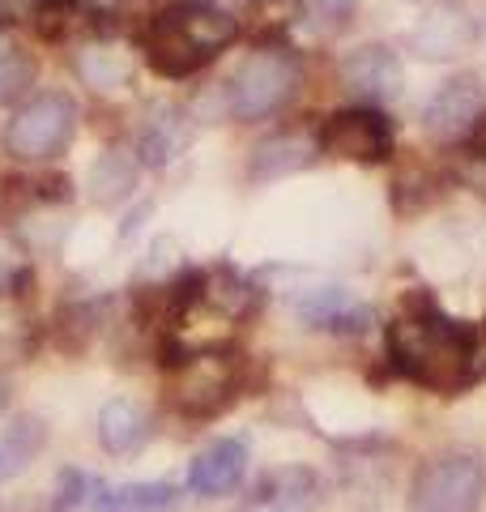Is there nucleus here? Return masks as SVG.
Here are the masks:
<instances>
[{"mask_svg":"<svg viewBox=\"0 0 486 512\" xmlns=\"http://www.w3.org/2000/svg\"><path fill=\"white\" fill-rule=\"evenodd\" d=\"M388 355L401 376L435 393H457L474 380L478 338L452 316H444L431 299H410L405 312L388 325Z\"/></svg>","mask_w":486,"mask_h":512,"instance_id":"1","label":"nucleus"},{"mask_svg":"<svg viewBox=\"0 0 486 512\" xmlns=\"http://www.w3.org/2000/svg\"><path fill=\"white\" fill-rule=\"evenodd\" d=\"M239 22L209 0H175L154 18L145 56L162 77H188L205 69L226 43H235Z\"/></svg>","mask_w":486,"mask_h":512,"instance_id":"2","label":"nucleus"},{"mask_svg":"<svg viewBox=\"0 0 486 512\" xmlns=\"http://www.w3.org/2000/svg\"><path fill=\"white\" fill-rule=\"evenodd\" d=\"M299 73V56L290 47H261L231 73L226 107L235 120H265L295 94Z\"/></svg>","mask_w":486,"mask_h":512,"instance_id":"3","label":"nucleus"},{"mask_svg":"<svg viewBox=\"0 0 486 512\" xmlns=\"http://www.w3.org/2000/svg\"><path fill=\"white\" fill-rule=\"evenodd\" d=\"M77 128V103L69 94H39L18 107V116L5 128V146L13 158H26V163H39V158H56L64 146H69Z\"/></svg>","mask_w":486,"mask_h":512,"instance_id":"4","label":"nucleus"},{"mask_svg":"<svg viewBox=\"0 0 486 512\" xmlns=\"http://www.w3.org/2000/svg\"><path fill=\"white\" fill-rule=\"evenodd\" d=\"M486 491V470L474 453H448L418 470L410 487L414 512H474Z\"/></svg>","mask_w":486,"mask_h":512,"instance_id":"5","label":"nucleus"},{"mask_svg":"<svg viewBox=\"0 0 486 512\" xmlns=\"http://www.w3.org/2000/svg\"><path fill=\"white\" fill-rule=\"evenodd\" d=\"M316 146L333 158H346V163H384L393 154V124L376 107H346L329 116Z\"/></svg>","mask_w":486,"mask_h":512,"instance_id":"6","label":"nucleus"},{"mask_svg":"<svg viewBox=\"0 0 486 512\" xmlns=\"http://www.w3.org/2000/svg\"><path fill=\"white\" fill-rule=\"evenodd\" d=\"M239 384V359L231 350H201V355H184L180 372H175V402L188 414H214L226 406V397Z\"/></svg>","mask_w":486,"mask_h":512,"instance_id":"7","label":"nucleus"},{"mask_svg":"<svg viewBox=\"0 0 486 512\" xmlns=\"http://www.w3.org/2000/svg\"><path fill=\"white\" fill-rule=\"evenodd\" d=\"M486 120V90L478 77H452L427 99L423 107V128L440 141H465L474 137Z\"/></svg>","mask_w":486,"mask_h":512,"instance_id":"8","label":"nucleus"},{"mask_svg":"<svg viewBox=\"0 0 486 512\" xmlns=\"http://www.w3.org/2000/svg\"><path fill=\"white\" fill-rule=\"evenodd\" d=\"M342 86L359 103H393L401 94V86H405L397 52L384 47V43H367V47H359V52H350L342 60Z\"/></svg>","mask_w":486,"mask_h":512,"instance_id":"9","label":"nucleus"},{"mask_svg":"<svg viewBox=\"0 0 486 512\" xmlns=\"http://www.w3.org/2000/svg\"><path fill=\"white\" fill-rule=\"evenodd\" d=\"M290 312L307 329H329V333H363L376 320V312L354 299L346 286H307V291L290 299Z\"/></svg>","mask_w":486,"mask_h":512,"instance_id":"10","label":"nucleus"},{"mask_svg":"<svg viewBox=\"0 0 486 512\" xmlns=\"http://www.w3.org/2000/svg\"><path fill=\"white\" fill-rule=\"evenodd\" d=\"M192 137L188 128V111L180 103H154L141 120V133H137V163L145 167H167L184 154Z\"/></svg>","mask_w":486,"mask_h":512,"instance_id":"11","label":"nucleus"},{"mask_svg":"<svg viewBox=\"0 0 486 512\" xmlns=\"http://www.w3.org/2000/svg\"><path fill=\"white\" fill-rule=\"evenodd\" d=\"M243 470H248V448L239 440H218L188 466V491L218 500V495H231L243 483Z\"/></svg>","mask_w":486,"mask_h":512,"instance_id":"12","label":"nucleus"},{"mask_svg":"<svg viewBox=\"0 0 486 512\" xmlns=\"http://www.w3.org/2000/svg\"><path fill=\"white\" fill-rule=\"evenodd\" d=\"M316 137H307V133H273L265 141H256V150H252V163H248V175L252 180H286V175H295L303 171L307 163L316 158Z\"/></svg>","mask_w":486,"mask_h":512,"instance_id":"13","label":"nucleus"},{"mask_svg":"<svg viewBox=\"0 0 486 512\" xmlns=\"http://www.w3.org/2000/svg\"><path fill=\"white\" fill-rule=\"evenodd\" d=\"M469 39H474V18H465V13L452 9V5L427 13V18L410 30V47L418 56H427V60L457 56V52L469 47Z\"/></svg>","mask_w":486,"mask_h":512,"instance_id":"14","label":"nucleus"},{"mask_svg":"<svg viewBox=\"0 0 486 512\" xmlns=\"http://www.w3.org/2000/svg\"><path fill=\"white\" fill-rule=\"evenodd\" d=\"M150 410L133 397H111V402L99 410V444L111 457H128L150 440Z\"/></svg>","mask_w":486,"mask_h":512,"instance_id":"15","label":"nucleus"},{"mask_svg":"<svg viewBox=\"0 0 486 512\" xmlns=\"http://www.w3.org/2000/svg\"><path fill=\"white\" fill-rule=\"evenodd\" d=\"M43 444H47V427L39 414H18L13 423L0 427V483L22 474L43 453Z\"/></svg>","mask_w":486,"mask_h":512,"instance_id":"16","label":"nucleus"},{"mask_svg":"<svg viewBox=\"0 0 486 512\" xmlns=\"http://www.w3.org/2000/svg\"><path fill=\"white\" fill-rule=\"evenodd\" d=\"M133 188H137V158H133V150L111 146L107 154H99V163L90 167V180H86L90 201L94 205H120Z\"/></svg>","mask_w":486,"mask_h":512,"instance_id":"17","label":"nucleus"},{"mask_svg":"<svg viewBox=\"0 0 486 512\" xmlns=\"http://www.w3.org/2000/svg\"><path fill=\"white\" fill-rule=\"evenodd\" d=\"M261 504L269 512H312L320 504V478L307 470V466L278 470L261 487Z\"/></svg>","mask_w":486,"mask_h":512,"instance_id":"18","label":"nucleus"},{"mask_svg":"<svg viewBox=\"0 0 486 512\" xmlns=\"http://www.w3.org/2000/svg\"><path fill=\"white\" fill-rule=\"evenodd\" d=\"M77 73L86 77V86L94 90H120L128 86V77H133V60H128L124 47L116 43H90L77 52Z\"/></svg>","mask_w":486,"mask_h":512,"instance_id":"19","label":"nucleus"},{"mask_svg":"<svg viewBox=\"0 0 486 512\" xmlns=\"http://www.w3.org/2000/svg\"><path fill=\"white\" fill-rule=\"evenodd\" d=\"M175 504H180V491L171 483H124V487H103L94 512H167Z\"/></svg>","mask_w":486,"mask_h":512,"instance_id":"20","label":"nucleus"},{"mask_svg":"<svg viewBox=\"0 0 486 512\" xmlns=\"http://www.w3.org/2000/svg\"><path fill=\"white\" fill-rule=\"evenodd\" d=\"M209 308L214 312H222V316H243L256 303V291H252V282L239 274V269H231V265H222V269H214L209 278H201V291H197Z\"/></svg>","mask_w":486,"mask_h":512,"instance_id":"21","label":"nucleus"},{"mask_svg":"<svg viewBox=\"0 0 486 512\" xmlns=\"http://www.w3.org/2000/svg\"><path fill=\"white\" fill-rule=\"evenodd\" d=\"M30 82H35V60L22 47L0 43V103H13Z\"/></svg>","mask_w":486,"mask_h":512,"instance_id":"22","label":"nucleus"},{"mask_svg":"<svg viewBox=\"0 0 486 512\" xmlns=\"http://www.w3.org/2000/svg\"><path fill=\"white\" fill-rule=\"evenodd\" d=\"M299 13L312 35H337L350 22V0H303Z\"/></svg>","mask_w":486,"mask_h":512,"instance_id":"23","label":"nucleus"},{"mask_svg":"<svg viewBox=\"0 0 486 512\" xmlns=\"http://www.w3.org/2000/svg\"><path fill=\"white\" fill-rule=\"evenodd\" d=\"M26 282V256L13 239L0 235V295H13Z\"/></svg>","mask_w":486,"mask_h":512,"instance_id":"24","label":"nucleus"},{"mask_svg":"<svg viewBox=\"0 0 486 512\" xmlns=\"http://www.w3.org/2000/svg\"><path fill=\"white\" fill-rule=\"evenodd\" d=\"M52 5H64V0H0V26L39 18V13H43V9H52Z\"/></svg>","mask_w":486,"mask_h":512,"instance_id":"25","label":"nucleus"},{"mask_svg":"<svg viewBox=\"0 0 486 512\" xmlns=\"http://www.w3.org/2000/svg\"><path fill=\"white\" fill-rule=\"evenodd\" d=\"M90 13H99V18H128V13H145L150 9V0H81Z\"/></svg>","mask_w":486,"mask_h":512,"instance_id":"26","label":"nucleus"},{"mask_svg":"<svg viewBox=\"0 0 486 512\" xmlns=\"http://www.w3.org/2000/svg\"><path fill=\"white\" fill-rule=\"evenodd\" d=\"M465 180H469V184H478V188L486 192V150H478V154H469V167H465Z\"/></svg>","mask_w":486,"mask_h":512,"instance_id":"27","label":"nucleus"},{"mask_svg":"<svg viewBox=\"0 0 486 512\" xmlns=\"http://www.w3.org/2000/svg\"><path fill=\"white\" fill-rule=\"evenodd\" d=\"M0 406H5V380H0Z\"/></svg>","mask_w":486,"mask_h":512,"instance_id":"28","label":"nucleus"}]
</instances>
